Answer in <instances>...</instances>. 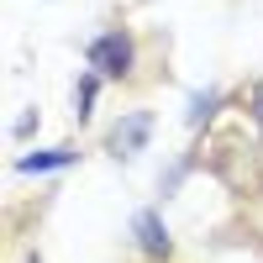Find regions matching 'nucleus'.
Returning a JSON list of instances; mask_svg holds the SVG:
<instances>
[{"mask_svg": "<svg viewBox=\"0 0 263 263\" xmlns=\"http://www.w3.org/2000/svg\"><path fill=\"white\" fill-rule=\"evenodd\" d=\"M132 232H137V248H142L147 258H168V253H174V242H168V227H163V216H158V211H137Z\"/></svg>", "mask_w": 263, "mask_h": 263, "instance_id": "2", "label": "nucleus"}, {"mask_svg": "<svg viewBox=\"0 0 263 263\" xmlns=\"http://www.w3.org/2000/svg\"><path fill=\"white\" fill-rule=\"evenodd\" d=\"M95 90H100V74L90 69V74L79 79V90H74V116H79V121L90 116V105H95Z\"/></svg>", "mask_w": 263, "mask_h": 263, "instance_id": "5", "label": "nucleus"}, {"mask_svg": "<svg viewBox=\"0 0 263 263\" xmlns=\"http://www.w3.org/2000/svg\"><path fill=\"white\" fill-rule=\"evenodd\" d=\"M79 158L74 147H48V153H21L16 158V174H48V168H69Z\"/></svg>", "mask_w": 263, "mask_h": 263, "instance_id": "4", "label": "nucleus"}, {"mask_svg": "<svg viewBox=\"0 0 263 263\" xmlns=\"http://www.w3.org/2000/svg\"><path fill=\"white\" fill-rule=\"evenodd\" d=\"M216 105H221V90H211V95H190V111H184V121H190V126H200V121L216 111Z\"/></svg>", "mask_w": 263, "mask_h": 263, "instance_id": "6", "label": "nucleus"}, {"mask_svg": "<svg viewBox=\"0 0 263 263\" xmlns=\"http://www.w3.org/2000/svg\"><path fill=\"white\" fill-rule=\"evenodd\" d=\"M147 132H153V116H147V111H132V116H126V121H116V132H111V153H116V158H132V153H142Z\"/></svg>", "mask_w": 263, "mask_h": 263, "instance_id": "3", "label": "nucleus"}, {"mask_svg": "<svg viewBox=\"0 0 263 263\" xmlns=\"http://www.w3.org/2000/svg\"><path fill=\"white\" fill-rule=\"evenodd\" d=\"M84 58H90V69H95L100 79H126L132 63H137V42L116 27V32H100V37L90 42V53H84Z\"/></svg>", "mask_w": 263, "mask_h": 263, "instance_id": "1", "label": "nucleus"}]
</instances>
